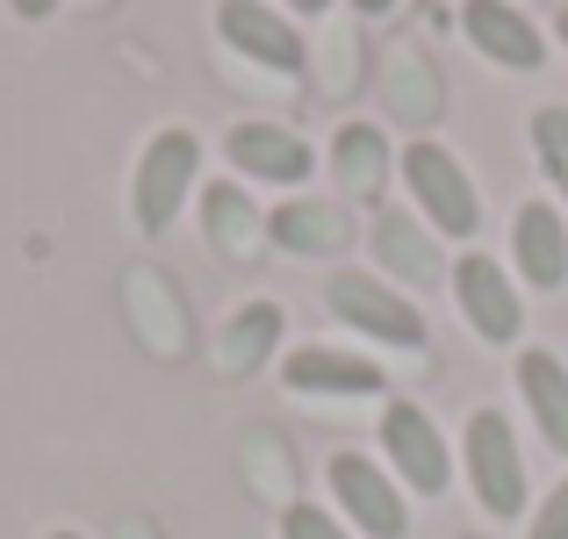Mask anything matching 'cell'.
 <instances>
[{"label":"cell","instance_id":"44dd1931","mask_svg":"<svg viewBox=\"0 0 568 539\" xmlns=\"http://www.w3.org/2000/svg\"><path fill=\"white\" fill-rule=\"evenodd\" d=\"M281 539H353L332 526V511H317V504H288L281 511Z\"/></svg>","mask_w":568,"mask_h":539},{"label":"cell","instance_id":"4fadbf2b","mask_svg":"<svg viewBox=\"0 0 568 539\" xmlns=\"http://www.w3.org/2000/svg\"><path fill=\"white\" fill-rule=\"evenodd\" d=\"M266 237H274L281 252H295V260H332V252H346L353 216L332 209V202H281L274 216H266Z\"/></svg>","mask_w":568,"mask_h":539},{"label":"cell","instance_id":"484cf974","mask_svg":"<svg viewBox=\"0 0 568 539\" xmlns=\"http://www.w3.org/2000/svg\"><path fill=\"white\" fill-rule=\"evenodd\" d=\"M555 29H561V43H568V8H561V22H555Z\"/></svg>","mask_w":568,"mask_h":539},{"label":"cell","instance_id":"ac0fdd59","mask_svg":"<svg viewBox=\"0 0 568 539\" xmlns=\"http://www.w3.org/2000/svg\"><path fill=\"white\" fill-rule=\"evenodd\" d=\"M332 173L346 180L353 194H382V180H388V138L375 123H346L332 138Z\"/></svg>","mask_w":568,"mask_h":539},{"label":"cell","instance_id":"8992f818","mask_svg":"<svg viewBox=\"0 0 568 539\" xmlns=\"http://www.w3.org/2000/svg\"><path fill=\"white\" fill-rule=\"evenodd\" d=\"M454 295H460V309H468L475 338H489V346H511V338L526 332V303H518V288L504 281V266L489 260V252H468V260L454 266Z\"/></svg>","mask_w":568,"mask_h":539},{"label":"cell","instance_id":"2e32d148","mask_svg":"<svg viewBox=\"0 0 568 539\" xmlns=\"http://www.w3.org/2000/svg\"><path fill=\"white\" fill-rule=\"evenodd\" d=\"M281 303H245L231 324L216 332V367L223 374H260L266 359H274V346H281Z\"/></svg>","mask_w":568,"mask_h":539},{"label":"cell","instance_id":"603a6c76","mask_svg":"<svg viewBox=\"0 0 568 539\" xmlns=\"http://www.w3.org/2000/svg\"><path fill=\"white\" fill-rule=\"evenodd\" d=\"M8 8H14V22H43V14H58L65 0H8Z\"/></svg>","mask_w":568,"mask_h":539},{"label":"cell","instance_id":"5b68a950","mask_svg":"<svg viewBox=\"0 0 568 539\" xmlns=\"http://www.w3.org/2000/svg\"><path fill=\"white\" fill-rule=\"evenodd\" d=\"M216 37L231 43L237 58H252V65L266 72H303V37H295L288 14H274L266 0H216Z\"/></svg>","mask_w":568,"mask_h":539},{"label":"cell","instance_id":"30bf717a","mask_svg":"<svg viewBox=\"0 0 568 539\" xmlns=\"http://www.w3.org/2000/svg\"><path fill=\"white\" fill-rule=\"evenodd\" d=\"M223 152H231V166L245 180H274V187H295V180L317 173V152L281 123H237L231 138H223Z\"/></svg>","mask_w":568,"mask_h":539},{"label":"cell","instance_id":"4316f807","mask_svg":"<svg viewBox=\"0 0 568 539\" xmlns=\"http://www.w3.org/2000/svg\"><path fill=\"white\" fill-rule=\"evenodd\" d=\"M51 539H80V532H51Z\"/></svg>","mask_w":568,"mask_h":539},{"label":"cell","instance_id":"d4e9b609","mask_svg":"<svg viewBox=\"0 0 568 539\" xmlns=\"http://www.w3.org/2000/svg\"><path fill=\"white\" fill-rule=\"evenodd\" d=\"M353 8H361V14H382V8H396V0H353Z\"/></svg>","mask_w":568,"mask_h":539},{"label":"cell","instance_id":"5bb4252c","mask_svg":"<svg viewBox=\"0 0 568 539\" xmlns=\"http://www.w3.org/2000/svg\"><path fill=\"white\" fill-rule=\"evenodd\" d=\"M367 237H375V260H382L396 281H410V288H432V281L446 274V266H439V245H432V237L417 231L403 209H382Z\"/></svg>","mask_w":568,"mask_h":539},{"label":"cell","instance_id":"7a4b0ae2","mask_svg":"<svg viewBox=\"0 0 568 539\" xmlns=\"http://www.w3.org/2000/svg\"><path fill=\"white\" fill-rule=\"evenodd\" d=\"M324 303H332L338 324L382 338V346H403V353L425 346V317H417V309L403 303L388 281H375V274H353V266H346V274H332V281H324Z\"/></svg>","mask_w":568,"mask_h":539},{"label":"cell","instance_id":"9c48e42d","mask_svg":"<svg viewBox=\"0 0 568 539\" xmlns=\"http://www.w3.org/2000/svg\"><path fill=\"white\" fill-rule=\"evenodd\" d=\"M460 29H468V43L504 72H540L547 65V37L518 8H504V0H468V8H460Z\"/></svg>","mask_w":568,"mask_h":539},{"label":"cell","instance_id":"ffe728a7","mask_svg":"<svg viewBox=\"0 0 568 539\" xmlns=\"http://www.w3.org/2000/svg\"><path fill=\"white\" fill-rule=\"evenodd\" d=\"M396 87H403V94H396V109L410 115V123H425V115L439 109V87H432L425 58H410V51H403V58H396Z\"/></svg>","mask_w":568,"mask_h":539},{"label":"cell","instance_id":"6da1fadb","mask_svg":"<svg viewBox=\"0 0 568 539\" xmlns=\"http://www.w3.org/2000/svg\"><path fill=\"white\" fill-rule=\"evenodd\" d=\"M194 173H202V138L181 130V123L159 130V138L138 152V173H130V216H138L144 237H166L173 231V216H181Z\"/></svg>","mask_w":568,"mask_h":539},{"label":"cell","instance_id":"52a82bcc","mask_svg":"<svg viewBox=\"0 0 568 539\" xmlns=\"http://www.w3.org/2000/svg\"><path fill=\"white\" fill-rule=\"evenodd\" d=\"M332 497L346 504L353 526L375 532V539H403V532H410V511H403L396 482H388L367 454H332Z\"/></svg>","mask_w":568,"mask_h":539},{"label":"cell","instance_id":"9a60e30c","mask_svg":"<svg viewBox=\"0 0 568 539\" xmlns=\"http://www.w3.org/2000/svg\"><path fill=\"white\" fill-rule=\"evenodd\" d=\"M202 231H209V245H216L223 260H252L260 237H266V216L245 202V187L216 180V187H202Z\"/></svg>","mask_w":568,"mask_h":539},{"label":"cell","instance_id":"7402d4cb","mask_svg":"<svg viewBox=\"0 0 568 539\" xmlns=\"http://www.w3.org/2000/svg\"><path fill=\"white\" fill-rule=\"evenodd\" d=\"M532 539H568V482L540 504V518H532Z\"/></svg>","mask_w":568,"mask_h":539},{"label":"cell","instance_id":"277c9868","mask_svg":"<svg viewBox=\"0 0 568 539\" xmlns=\"http://www.w3.org/2000/svg\"><path fill=\"white\" fill-rule=\"evenodd\" d=\"M403 180H410L417 209H425L446 237H475L483 202H475V180L460 173V159L446 152V144H410V152H403Z\"/></svg>","mask_w":568,"mask_h":539},{"label":"cell","instance_id":"d6986e66","mask_svg":"<svg viewBox=\"0 0 568 539\" xmlns=\"http://www.w3.org/2000/svg\"><path fill=\"white\" fill-rule=\"evenodd\" d=\"M532 152H540V173L555 180L561 202H568V109H561V101L532 115Z\"/></svg>","mask_w":568,"mask_h":539},{"label":"cell","instance_id":"8fae6325","mask_svg":"<svg viewBox=\"0 0 568 539\" xmlns=\"http://www.w3.org/2000/svg\"><path fill=\"white\" fill-rule=\"evenodd\" d=\"M281 382L295 396H375L382 388V367L361 353H332V346H295L281 359Z\"/></svg>","mask_w":568,"mask_h":539},{"label":"cell","instance_id":"3957f363","mask_svg":"<svg viewBox=\"0 0 568 539\" xmlns=\"http://www.w3.org/2000/svg\"><path fill=\"white\" fill-rule=\"evenodd\" d=\"M468 482H475V497H483L489 518L526 511V460H518V439H511V425H504V410L468 417Z\"/></svg>","mask_w":568,"mask_h":539},{"label":"cell","instance_id":"e0dca14e","mask_svg":"<svg viewBox=\"0 0 568 539\" xmlns=\"http://www.w3.org/2000/svg\"><path fill=\"white\" fill-rule=\"evenodd\" d=\"M518 388H526V403H532V417H540V431H547V446L555 454H568V367L555 353H518Z\"/></svg>","mask_w":568,"mask_h":539},{"label":"cell","instance_id":"7c38bea8","mask_svg":"<svg viewBox=\"0 0 568 539\" xmlns=\"http://www.w3.org/2000/svg\"><path fill=\"white\" fill-rule=\"evenodd\" d=\"M511 260H518V274H526L532 288H561V281H568V223H561V209H547V202L518 209Z\"/></svg>","mask_w":568,"mask_h":539},{"label":"cell","instance_id":"ba28073f","mask_svg":"<svg viewBox=\"0 0 568 539\" xmlns=\"http://www.w3.org/2000/svg\"><path fill=\"white\" fill-rule=\"evenodd\" d=\"M382 446H388V468H396L417 497H439L446 489V439L417 403H388L382 410Z\"/></svg>","mask_w":568,"mask_h":539},{"label":"cell","instance_id":"cb8c5ba5","mask_svg":"<svg viewBox=\"0 0 568 539\" xmlns=\"http://www.w3.org/2000/svg\"><path fill=\"white\" fill-rule=\"evenodd\" d=\"M288 8H295V14H324V8H332V0H288Z\"/></svg>","mask_w":568,"mask_h":539}]
</instances>
